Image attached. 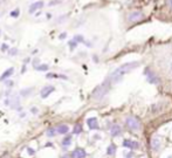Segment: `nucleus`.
<instances>
[{
	"label": "nucleus",
	"mask_w": 172,
	"mask_h": 158,
	"mask_svg": "<svg viewBox=\"0 0 172 158\" xmlns=\"http://www.w3.org/2000/svg\"><path fill=\"white\" fill-rule=\"evenodd\" d=\"M150 145H151V149L153 151H158L160 149V146H162V138L158 137V136L152 137L151 141H150Z\"/></svg>",
	"instance_id": "obj_7"
},
{
	"label": "nucleus",
	"mask_w": 172,
	"mask_h": 158,
	"mask_svg": "<svg viewBox=\"0 0 172 158\" xmlns=\"http://www.w3.org/2000/svg\"><path fill=\"white\" fill-rule=\"evenodd\" d=\"M122 132H123V130H122L121 126L115 123V124H112V126H110V135L112 137H118V136L122 135Z\"/></svg>",
	"instance_id": "obj_9"
},
{
	"label": "nucleus",
	"mask_w": 172,
	"mask_h": 158,
	"mask_svg": "<svg viewBox=\"0 0 172 158\" xmlns=\"http://www.w3.org/2000/svg\"><path fill=\"white\" fill-rule=\"evenodd\" d=\"M27 152H28V154L32 156V155H34V154H35V150H33L32 148H27Z\"/></svg>",
	"instance_id": "obj_28"
},
{
	"label": "nucleus",
	"mask_w": 172,
	"mask_h": 158,
	"mask_svg": "<svg viewBox=\"0 0 172 158\" xmlns=\"http://www.w3.org/2000/svg\"><path fill=\"white\" fill-rule=\"evenodd\" d=\"M139 63H140L139 61H135V62H128V63L122 64V66H119L118 68H116V69L108 76L107 81L110 82V83H116V82L121 81L122 77H123L125 74H128V73H130L131 70L138 68V67H139Z\"/></svg>",
	"instance_id": "obj_1"
},
{
	"label": "nucleus",
	"mask_w": 172,
	"mask_h": 158,
	"mask_svg": "<svg viewBox=\"0 0 172 158\" xmlns=\"http://www.w3.org/2000/svg\"><path fill=\"white\" fill-rule=\"evenodd\" d=\"M13 73H14V68H13V67L8 68V69H7V70H5V71L2 73V75L0 76V81H4V80H6V79H8L9 76H12V75H13Z\"/></svg>",
	"instance_id": "obj_13"
},
{
	"label": "nucleus",
	"mask_w": 172,
	"mask_h": 158,
	"mask_svg": "<svg viewBox=\"0 0 172 158\" xmlns=\"http://www.w3.org/2000/svg\"><path fill=\"white\" fill-rule=\"evenodd\" d=\"M6 49H8V46H7L6 43H4L2 47H1V51H2V52H6Z\"/></svg>",
	"instance_id": "obj_29"
},
{
	"label": "nucleus",
	"mask_w": 172,
	"mask_h": 158,
	"mask_svg": "<svg viewBox=\"0 0 172 158\" xmlns=\"http://www.w3.org/2000/svg\"><path fill=\"white\" fill-rule=\"evenodd\" d=\"M73 40H75L77 43H78V42H84V39H83V36H82V35H75Z\"/></svg>",
	"instance_id": "obj_24"
},
{
	"label": "nucleus",
	"mask_w": 172,
	"mask_h": 158,
	"mask_svg": "<svg viewBox=\"0 0 172 158\" xmlns=\"http://www.w3.org/2000/svg\"><path fill=\"white\" fill-rule=\"evenodd\" d=\"M5 84H6V86H8V87H11V86H13V82H12V81H6V82H5Z\"/></svg>",
	"instance_id": "obj_31"
},
{
	"label": "nucleus",
	"mask_w": 172,
	"mask_h": 158,
	"mask_svg": "<svg viewBox=\"0 0 172 158\" xmlns=\"http://www.w3.org/2000/svg\"><path fill=\"white\" fill-rule=\"evenodd\" d=\"M168 158H172V156H169V157H168Z\"/></svg>",
	"instance_id": "obj_36"
},
{
	"label": "nucleus",
	"mask_w": 172,
	"mask_h": 158,
	"mask_svg": "<svg viewBox=\"0 0 172 158\" xmlns=\"http://www.w3.org/2000/svg\"><path fill=\"white\" fill-rule=\"evenodd\" d=\"M69 45V48H70V51H73V49H75L76 48V46H77V42L75 41V40H70L68 42Z\"/></svg>",
	"instance_id": "obj_22"
},
{
	"label": "nucleus",
	"mask_w": 172,
	"mask_h": 158,
	"mask_svg": "<svg viewBox=\"0 0 172 158\" xmlns=\"http://www.w3.org/2000/svg\"><path fill=\"white\" fill-rule=\"evenodd\" d=\"M56 130H58V133H60V135H66V133H68L69 126H67V124H60V126L56 128Z\"/></svg>",
	"instance_id": "obj_14"
},
{
	"label": "nucleus",
	"mask_w": 172,
	"mask_h": 158,
	"mask_svg": "<svg viewBox=\"0 0 172 158\" xmlns=\"http://www.w3.org/2000/svg\"><path fill=\"white\" fill-rule=\"evenodd\" d=\"M66 35H67L66 33H62V34H60V39H65V38H66Z\"/></svg>",
	"instance_id": "obj_35"
},
{
	"label": "nucleus",
	"mask_w": 172,
	"mask_h": 158,
	"mask_svg": "<svg viewBox=\"0 0 172 158\" xmlns=\"http://www.w3.org/2000/svg\"><path fill=\"white\" fill-rule=\"evenodd\" d=\"M124 158H134V151L124 152Z\"/></svg>",
	"instance_id": "obj_26"
},
{
	"label": "nucleus",
	"mask_w": 172,
	"mask_h": 158,
	"mask_svg": "<svg viewBox=\"0 0 172 158\" xmlns=\"http://www.w3.org/2000/svg\"><path fill=\"white\" fill-rule=\"evenodd\" d=\"M35 70H39V71H45L48 69V64H41V66H36L34 67Z\"/></svg>",
	"instance_id": "obj_20"
},
{
	"label": "nucleus",
	"mask_w": 172,
	"mask_h": 158,
	"mask_svg": "<svg viewBox=\"0 0 172 158\" xmlns=\"http://www.w3.org/2000/svg\"><path fill=\"white\" fill-rule=\"evenodd\" d=\"M128 19H129L130 22H138V21H140V20L144 19V14L140 11H134V12H130L129 13Z\"/></svg>",
	"instance_id": "obj_6"
},
{
	"label": "nucleus",
	"mask_w": 172,
	"mask_h": 158,
	"mask_svg": "<svg viewBox=\"0 0 172 158\" xmlns=\"http://www.w3.org/2000/svg\"><path fill=\"white\" fill-rule=\"evenodd\" d=\"M61 1H62V0H55V1H50V2H49V5H50V6H53V5H55V4H59V2H61Z\"/></svg>",
	"instance_id": "obj_30"
},
{
	"label": "nucleus",
	"mask_w": 172,
	"mask_h": 158,
	"mask_svg": "<svg viewBox=\"0 0 172 158\" xmlns=\"http://www.w3.org/2000/svg\"><path fill=\"white\" fill-rule=\"evenodd\" d=\"M19 14H20V9L19 8H17V9H14V11L11 12V17H13V18H18Z\"/></svg>",
	"instance_id": "obj_23"
},
{
	"label": "nucleus",
	"mask_w": 172,
	"mask_h": 158,
	"mask_svg": "<svg viewBox=\"0 0 172 158\" xmlns=\"http://www.w3.org/2000/svg\"><path fill=\"white\" fill-rule=\"evenodd\" d=\"M122 146L125 148V149H130V150H138L139 146H140V144L138 143L137 141L125 138V139H123V142H122Z\"/></svg>",
	"instance_id": "obj_5"
},
{
	"label": "nucleus",
	"mask_w": 172,
	"mask_h": 158,
	"mask_svg": "<svg viewBox=\"0 0 172 158\" xmlns=\"http://www.w3.org/2000/svg\"><path fill=\"white\" fill-rule=\"evenodd\" d=\"M124 126L127 129H129L132 132H139L142 130V122L138 120L136 116H128L124 120Z\"/></svg>",
	"instance_id": "obj_2"
},
{
	"label": "nucleus",
	"mask_w": 172,
	"mask_h": 158,
	"mask_svg": "<svg viewBox=\"0 0 172 158\" xmlns=\"http://www.w3.org/2000/svg\"><path fill=\"white\" fill-rule=\"evenodd\" d=\"M47 79H54V77H62V79H67V76H63V75H58V74H54V73H49L46 75Z\"/></svg>",
	"instance_id": "obj_19"
},
{
	"label": "nucleus",
	"mask_w": 172,
	"mask_h": 158,
	"mask_svg": "<svg viewBox=\"0 0 172 158\" xmlns=\"http://www.w3.org/2000/svg\"><path fill=\"white\" fill-rule=\"evenodd\" d=\"M31 111H32V114H37V109L36 108H32Z\"/></svg>",
	"instance_id": "obj_33"
},
{
	"label": "nucleus",
	"mask_w": 172,
	"mask_h": 158,
	"mask_svg": "<svg viewBox=\"0 0 172 158\" xmlns=\"http://www.w3.org/2000/svg\"><path fill=\"white\" fill-rule=\"evenodd\" d=\"M82 131H83L82 124L77 123V124H75V126H74V129H73V133H74V135H80Z\"/></svg>",
	"instance_id": "obj_16"
},
{
	"label": "nucleus",
	"mask_w": 172,
	"mask_h": 158,
	"mask_svg": "<svg viewBox=\"0 0 172 158\" xmlns=\"http://www.w3.org/2000/svg\"><path fill=\"white\" fill-rule=\"evenodd\" d=\"M116 149H117V146L115 144H110L107 149V155L108 156H114L116 154Z\"/></svg>",
	"instance_id": "obj_15"
},
{
	"label": "nucleus",
	"mask_w": 172,
	"mask_h": 158,
	"mask_svg": "<svg viewBox=\"0 0 172 158\" xmlns=\"http://www.w3.org/2000/svg\"><path fill=\"white\" fill-rule=\"evenodd\" d=\"M46 135H47L48 137H54V136H56V135H58L56 128H49V129L46 131Z\"/></svg>",
	"instance_id": "obj_17"
},
{
	"label": "nucleus",
	"mask_w": 172,
	"mask_h": 158,
	"mask_svg": "<svg viewBox=\"0 0 172 158\" xmlns=\"http://www.w3.org/2000/svg\"><path fill=\"white\" fill-rule=\"evenodd\" d=\"M70 144H71V136L65 137L63 141H62V145H63V146H69Z\"/></svg>",
	"instance_id": "obj_18"
},
{
	"label": "nucleus",
	"mask_w": 172,
	"mask_h": 158,
	"mask_svg": "<svg viewBox=\"0 0 172 158\" xmlns=\"http://www.w3.org/2000/svg\"><path fill=\"white\" fill-rule=\"evenodd\" d=\"M17 53H18V49H17V48H11L9 52H8V54H9L11 56H14Z\"/></svg>",
	"instance_id": "obj_27"
},
{
	"label": "nucleus",
	"mask_w": 172,
	"mask_h": 158,
	"mask_svg": "<svg viewBox=\"0 0 172 158\" xmlns=\"http://www.w3.org/2000/svg\"><path fill=\"white\" fill-rule=\"evenodd\" d=\"M144 75L146 76V80H148L149 83H151V84H158V83L160 82L159 76H157V74H155L150 68H145Z\"/></svg>",
	"instance_id": "obj_4"
},
{
	"label": "nucleus",
	"mask_w": 172,
	"mask_h": 158,
	"mask_svg": "<svg viewBox=\"0 0 172 158\" xmlns=\"http://www.w3.org/2000/svg\"><path fill=\"white\" fill-rule=\"evenodd\" d=\"M87 124H88V128L90 130H99L100 129V124H99V121L96 117H90L87 120Z\"/></svg>",
	"instance_id": "obj_10"
},
{
	"label": "nucleus",
	"mask_w": 172,
	"mask_h": 158,
	"mask_svg": "<svg viewBox=\"0 0 172 158\" xmlns=\"http://www.w3.org/2000/svg\"><path fill=\"white\" fill-rule=\"evenodd\" d=\"M109 84H110V82L104 81L102 84L97 86V87L94 89V92H93V98H95V100H101V98H103L104 96L107 95V93H108V90H109Z\"/></svg>",
	"instance_id": "obj_3"
},
{
	"label": "nucleus",
	"mask_w": 172,
	"mask_h": 158,
	"mask_svg": "<svg viewBox=\"0 0 172 158\" xmlns=\"http://www.w3.org/2000/svg\"><path fill=\"white\" fill-rule=\"evenodd\" d=\"M168 6L172 9V0H168Z\"/></svg>",
	"instance_id": "obj_34"
},
{
	"label": "nucleus",
	"mask_w": 172,
	"mask_h": 158,
	"mask_svg": "<svg viewBox=\"0 0 172 158\" xmlns=\"http://www.w3.org/2000/svg\"><path fill=\"white\" fill-rule=\"evenodd\" d=\"M166 70H168V74L172 75V59H170L166 63Z\"/></svg>",
	"instance_id": "obj_21"
},
{
	"label": "nucleus",
	"mask_w": 172,
	"mask_h": 158,
	"mask_svg": "<svg viewBox=\"0 0 172 158\" xmlns=\"http://www.w3.org/2000/svg\"><path fill=\"white\" fill-rule=\"evenodd\" d=\"M32 90H33L32 88H31V89H22L20 93H21L22 96H28V95H30V92H32Z\"/></svg>",
	"instance_id": "obj_25"
},
{
	"label": "nucleus",
	"mask_w": 172,
	"mask_h": 158,
	"mask_svg": "<svg viewBox=\"0 0 172 158\" xmlns=\"http://www.w3.org/2000/svg\"><path fill=\"white\" fill-rule=\"evenodd\" d=\"M42 7H43V2L42 1H35L34 4H32L31 7H30V13H34L35 11H37V9H40Z\"/></svg>",
	"instance_id": "obj_12"
},
{
	"label": "nucleus",
	"mask_w": 172,
	"mask_h": 158,
	"mask_svg": "<svg viewBox=\"0 0 172 158\" xmlns=\"http://www.w3.org/2000/svg\"><path fill=\"white\" fill-rule=\"evenodd\" d=\"M54 90H55V88H54L53 86H46V87H43V88L41 89L40 96H41L42 98H46V97H48L52 93H54Z\"/></svg>",
	"instance_id": "obj_11"
},
{
	"label": "nucleus",
	"mask_w": 172,
	"mask_h": 158,
	"mask_svg": "<svg viewBox=\"0 0 172 158\" xmlns=\"http://www.w3.org/2000/svg\"><path fill=\"white\" fill-rule=\"evenodd\" d=\"M94 139L99 141V139H101V136H100V135H94Z\"/></svg>",
	"instance_id": "obj_32"
},
{
	"label": "nucleus",
	"mask_w": 172,
	"mask_h": 158,
	"mask_svg": "<svg viewBox=\"0 0 172 158\" xmlns=\"http://www.w3.org/2000/svg\"><path fill=\"white\" fill-rule=\"evenodd\" d=\"M87 156V151L82 148H76L71 154H70V157L71 158H84Z\"/></svg>",
	"instance_id": "obj_8"
}]
</instances>
